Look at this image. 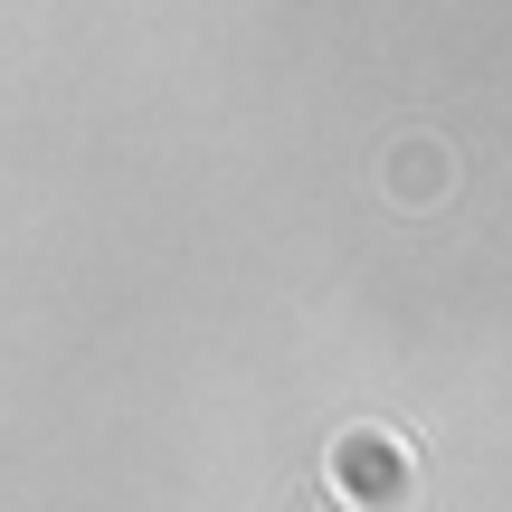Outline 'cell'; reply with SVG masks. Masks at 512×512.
Returning <instances> with one entry per match:
<instances>
[{
  "instance_id": "6da1fadb",
  "label": "cell",
  "mask_w": 512,
  "mask_h": 512,
  "mask_svg": "<svg viewBox=\"0 0 512 512\" xmlns=\"http://www.w3.org/2000/svg\"><path fill=\"white\" fill-rule=\"evenodd\" d=\"M323 494L342 503V512H418V503H427V475H418V456H408L399 427H370V418H361V427L332 437Z\"/></svg>"
},
{
  "instance_id": "7a4b0ae2",
  "label": "cell",
  "mask_w": 512,
  "mask_h": 512,
  "mask_svg": "<svg viewBox=\"0 0 512 512\" xmlns=\"http://www.w3.org/2000/svg\"><path fill=\"white\" fill-rule=\"evenodd\" d=\"M380 190H389V209H446L456 200V152H446V133H399V143L380 152Z\"/></svg>"
},
{
  "instance_id": "3957f363",
  "label": "cell",
  "mask_w": 512,
  "mask_h": 512,
  "mask_svg": "<svg viewBox=\"0 0 512 512\" xmlns=\"http://www.w3.org/2000/svg\"><path fill=\"white\" fill-rule=\"evenodd\" d=\"M285 512H342V503H332L323 484H294V494H285Z\"/></svg>"
}]
</instances>
